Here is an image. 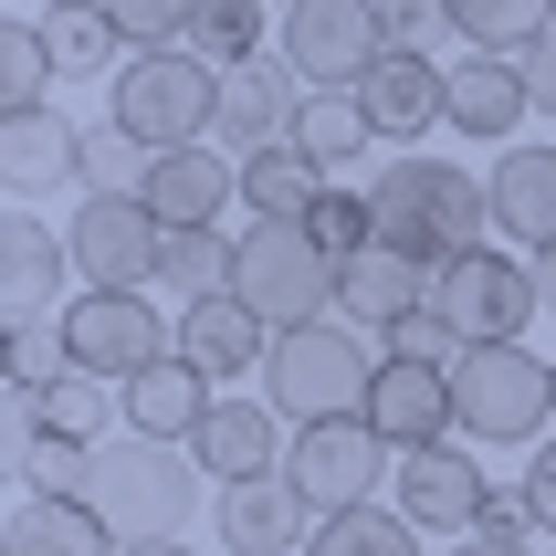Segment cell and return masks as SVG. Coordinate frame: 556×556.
Returning <instances> with one entry per match:
<instances>
[{"instance_id":"obj_1","label":"cell","mask_w":556,"mask_h":556,"mask_svg":"<svg viewBox=\"0 0 556 556\" xmlns=\"http://www.w3.org/2000/svg\"><path fill=\"white\" fill-rule=\"evenodd\" d=\"M378 211V242L389 252H420V263H463V252H494L483 231H494V189L472 179L463 157H389L368 189Z\"/></svg>"},{"instance_id":"obj_2","label":"cell","mask_w":556,"mask_h":556,"mask_svg":"<svg viewBox=\"0 0 556 556\" xmlns=\"http://www.w3.org/2000/svg\"><path fill=\"white\" fill-rule=\"evenodd\" d=\"M85 504H94V526L116 535L126 556L137 546H179L189 515H200V463H189L179 441L116 431L105 452H94V472H85Z\"/></svg>"},{"instance_id":"obj_3","label":"cell","mask_w":556,"mask_h":556,"mask_svg":"<svg viewBox=\"0 0 556 556\" xmlns=\"http://www.w3.org/2000/svg\"><path fill=\"white\" fill-rule=\"evenodd\" d=\"M368 389H378V357L368 337L326 315V326H294L274 337V368H263V400L294 420V431H326V420H368Z\"/></svg>"},{"instance_id":"obj_4","label":"cell","mask_w":556,"mask_h":556,"mask_svg":"<svg viewBox=\"0 0 556 556\" xmlns=\"http://www.w3.org/2000/svg\"><path fill=\"white\" fill-rule=\"evenodd\" d=\"M337 252L315 242L305 220H252L242 231V263H231V294H242L274 337H294V326H326L337 315Z\"/></svg>"},{"instance_id":"obj_5","label":"cell","mask_w":556,"mask_h":556,"mask_svg":"<svg viewBox=\"0 0 556 556\" xmlns=\"http://www.w3.org/2000/svg\"><path fill=\"white\" fill-rule=\"evenodd\" d=\"M452 409H463V441H556V368L535 346H463L452 357Z\"/></svg>"},{"instance_id":"obj_6","label":"cell","mask_w":556,"mask_h":556,"mask_svg":"<svg viewBox=\"0 0 556 556\" xmlns=\"http://www.w3.org/2000/svg\"><path fill=\"white\" fill-rule=\"evenodd\" d=\"M105 94H116V116H105V126H126L148 157L211 148V126H220V74L200 53H137Z\"/></svg>"},{"instance_id":"obj_7","label":"cell","mask_w":556,"mask_h":556,"mask_svg":"<svg viewBox=\"0 0 556 556\" xmlns=\"http://www.w3.org/2000/svg\"><path fill=\"white\" fill-rule=\"evenodd\" d=\"M274 53L294 63L305 94H357L389 63V11L378 0H294L274 22Z\"/></svg>"},{"instance_id":"obj_8","label":"cell","mask_w":556,"mask_h":556,"mask_svg":"<svg viewBox=\"0 0 556 556\" xmlns=\"http://www.w3.org/2000/svg\"><path fill=\"white\" fill-rule=\"evenodd\" d=\"M535 263H504V252H463L431 274V315L452 326V346H526L535 326Z\"/></svg>"},{"instance_id":"obj_9","label":"cell","mask_w":556,"mask_h":556,"mask_svg":"<svg viewBox=\"0 0 556 556\" xmlns=\"http://www.w3.org/2000/svg\"><path fill=\"white\" fill-rule=\"evenodd\" d=\"M63 346H74V368H85V378L137 389L148 368L179 357V326H168L148 294H74V305H63Z\"/></svg>"},{"instance_id":"obj_10","label":"cell","mask_w":556,"mask_h":556,"mask_svg":"<svg viewBox=\"0 0 556 556\" xmlns=\"http://www.w3.org/2000/svg\"><path fill=\"white\" fill-rule=\"evenodd\" d=\"M378 472H400V452H389L368 420H326V431H294V452H283V483H294V504H305L315 526H337V515L378 504Z\"/></svg>"},{"instance_id":"obj_11","label":"cell","mask_w":556,"mask_h":556,"mask_svg":"<svg viewBox=\"0 0 556 556\" xmlns=\"http://www.w3.org/2000/svg\"><path fill=\"white\" fill-rule=\"evenodd\" d=\"M63 242H74V274H85V294H148L157 263H168V231H157L148 200H85Z\"/></svg>"},{"instance_id":"obj_12","label":"cell","mask_w":556,"mask_h":556,"mask_svg":"<svg viewBox=\"0 0 556 556\" xmlns=\"http://www.w3.org/2000/svg\"><path fill=\"white\" fill-rule=\"evenodd\" d=\"M305 105L315 94L294 85V63L283 53H263V63H242V74H220V148L231 157H263V148H294V126H305Z\"/></svg>"},{"instance_id":"obj_13","label":"cell","mask_w":556,"mask_h":556,"mask_svg":"<svg viewBox=\"0 0 556 556\" xmlns=\"http://www.w3.org/2000/svg\"><path fill=\"white\" fill-rule=\"evenodd\" d=\"M368 431L389 441V452H431V441H452V431H463V409H452V368H420V357H378Z\"/></svg>"},{"instance_id":"obj_14","label":"cell","mask_w":556,"mask_h":556,"mask_svg":"<svg viewBox=\"0 0 556 556\" xmlns=\"http://www.w3.org/2000/svg\"><path fill=\"white\" fill-rule=\"evenodd\" d=\"M483 463H463V441H431V452H400V515L420 535H472L483 526Z\"/></svg>"},{"instance_id":"obj_15","label":"cell","mask_w":556,"mask_h":556,"mask_svg":"<svg viewBox=\"0 0 556 556\" xmlns=\"http://www.w3.org/2000/svg\"><path fill=\"white\" fill-rule=\"evenodd\" d=\"M357 105H368V126L378 137H389V148H420V137H431V126H452V63H420V53H389L368 74V85H357Z\"/></svg>"},{"instance_id":"obj_16","label":"cell","mask_w":556,"mask_h":556,"mask_svg":"<svg viewBox=\"0 0 556 556\" xmlns=\"http://www.w3.org/2000/svg\"><path fill=\"white\" fill-rule=\"evenodd\" d=\"M211 535L231 556H283V546H315V515L294 504L283 472H263V483H220L211 494Z\"/></svg>"},{"instance_id":"obj_17","label":"cell","mask_w":556,"mask_h":556,"mask_svg":"<svg viewBox=\"0 0 556 556\" xmlns=\"http://www.w3.org/2000/svg\"><path fill=\"white\" fill-rule=\"evenodd\" d=\"M431 274H441V263H420V252H389V242H378V252H357V263L337 274V315L389 337V326H409V315H431Z\"/></svg>"},{"instance_id":"obj_18","label":"cell","mask_w":556,"mask_h":556,"mask_svg":"<svg viewBox=\"0 0 556 556\" xmlns=\"http://www.w3.org/2000/svg\"><path fill=\"white\" fill-rule=\"evenodd\" d=\"M483 189H494V231L526 252V263L556 252V148H526V137H515V148L483 168Z\"/></svg>"},{"instance_id":"obj_19","label":"cell","mask_w":556,"mask_h":556,"mask_svg":"<svg viewBox=\"0 0 556 556\" xmlns=\"http://www.w3.org/2000/svg\"><path fill=\"white\" fill-rule=\"evenodd\" d=\"M283 409L274 400H220L211 420H200V441H189V463H211V483H263V472H283Z\"/></svg>"},{"instance_id":"obj_20","label":"cell","mask_w":556,"mask_h":556,"mask_svg":"<svg viewBox=\"0 0 556 556\" xmlns=\"http://www.w3.org/2000/svg\"><path fill=\"white\" fill-rule=\"evenodd\" d=\"M179 368H200V378H263V368H274V326H263L242 294L179 305Z\"/></svg>"},{"instance_id":"obj_21","label":"cell","mask_w":556,"mask_h":556,"mask_svg":"<svg viewBox=\"0 0 556 556\" xmlns=\"http://www.w3.org/2000/svg\"><path fill=\"white\" fill-rule=\"evenodd\" d=\"M63 274H74V242H53L42 231V211H11L0 220V305H11V326H53V294H63Z\"/></svg>"},{"instance_id":"obj_22","label":"cell","mask_w":556,"mask_h":556,"mask_svg":"<svg viewBox=\"0 0 556 556\" xmlns=\"http://www.w3.org/2000/svg\"><path fill=\"white\" fill-rule=\"evenodd\" d=\"M74 157H85V126L63 105H31V116H0V179L11 200H42V189H74Z\"/></svg>"},{"instance_id":"obj_23","label":"cell","mask_w":556,"mask_h":556,"mask_svg":"<svg viewBox=\"0 0 556 556\" xmlns=\"http://www.w3.org/2000/svg\"><path fill=\"white\" fill-rule=\"evenodd\" d=\"M157 211V231H211L231 200H242V168H220V148H179V157H157L148 189H137Z\"/></svg>"},{"instance_id":"obj_24","label":"cell","mask_w":556,"mask_h":556,"mask_svg":"<svg viewBox=\"0 0 556 556\" xmlns=\"http://www.w3.org/2000/svg\"><path fill=\"white\" fill-rule=\"evenodd\" d=\"M526 116H535V94H526V74H515L504 53H463V63H452V126H463V137L515 148Z\"/></svg>"},{"instance_id":"obj_25","label":"cell","mask_w":556,"mask_h":556,"mask_svg":"<svg viewBox=\"0 0 556 556\" xmlns=\"http://www.w3.org/2000/svg\"><path fill=\"white\" fill-rule=\"evenodd\" d=\"M211 409H220V400H211V378L168 357V368H148L137 389H126V431H137V441H179V452H189Z\"/></svg>"},{"instance_id":"obj_26","label":"cell","mask_w":556,"mask_h":556,"mask_svg":"<svg viewBox=\"0 0 556 556\" xmlns=\"http://www.w3.org/2000/svg\"><path fill=\"white\" fill-rule=\"evenodd\" d=\"M0 556H126V546L94 526V504H42V494H22V504H11V526H0Z\"/></svg>"},{"instance_id":"obj_27","label":"cell","mask_w":556,"mask_h":556,"mask_svg":"<svg viewBox=\"0 0 556 556\" xmlns=\"http://www.w3.org/2000/svg\"><path fill=\"white\" fill-rule=\"evenodd\" d=\"M116 420H126V389H105V378H63L53 400H31V431L74 441V452H105Z\"/></svg>"},{"instance_id":"obj_28","label":"cell","mask_w":556,"mask_h":556,"mask_svg":"<svg viewBox=\"0 0 556 556\" xmlns=\"http://www.w3.org/2000/svg\"><path fill=\"white\" fill-rule=\"evenodd\" d=\"M242 200H252L263 220H315L326 168H315L305 148H263V157H242Z\"/></svg>"},{"instance_id":"obj_29","label":"cell","mask_w":556,"mask_h":556,"mask_svg":"<svg viewBox=\"0 0 556 556\" xmlns=\"http://www.w3.org/2000/svg\"><path fill=\"white\" fill-rule=\"evenodd\" d=\"M189 53L211 63V74H242V63L274 53V31H263V0H200V22H189Z\"/></svg>"},{"instance_id":"obj_30","label":"cell","mask_w":556,"mask_h":556,"mask_svg":"<svg viewBox=\"0 0 556 556\" xmlns=\"http://www.w3.org/2000/svg\"><path fill=\"white\" fill-rule=\"evenodd\" d=\"M294 148H305L315 168L337 179V168H357V157L378 148V126H368V105H357V94H315V105H305V126H294Z\"/></svg>"},{"instance_id":"obj_31","label":"cell","mask_w":556,"mask_h":556,"mask_svg":"<svg viewBox=\"0 0 556 556\" xmlns=\"http://www.w3.org/2000/svg\"><path fill=\"white\" fill-rule=\"evenodd\" d=\"M452 22H463V42L472 53H526V42H546V22H556V0H452Z\"/></svg>"},{"instance_id":"obj_32","label":"cell","mask_w":556,"mask_h":556,"mask_svg":"<svg viewBox=\"0 0 556 556\" xmlns=\"http://www.w3.org/2000/svg\"><path fill=\"white\" fill-rule=\"evenodd\" d=\"M231 263H242V242H220V231H168L157 283H168V294H189V305H220V294H231Z\"/></svg>"},{"instance_id":"obj_33","label":"cell","mask_w":556,"mask_h":556,"mask_svg":"<svg viewBox=\"0 0 556 556\" xmlns=\"http://www.w3.org/2000/svg\"><path fill=\"white\" fill-rule=\"evenodd\" d=\"M148 168H157V157L137 148L126 126H85V157H74V189H85V200H137V189H148Z\"/></svg>"},{"instance_id":"obj_34","label":"cell","mask_w":556,"mask_h":556,"mask_svg":"<svg viewBox=\"0 0 556 556\" xmlns=\"http://www.w3.org/2000/svg\"><path fill=\"white\" fill-rule=\"evenodd\" d=\"M53 74H63V63H53V31H42V22H0V116H31Z\"/></svg>"},{"instance_id":"obj_35","label":"cell","mask_w":556,"mask_h":556,"mask_svg":"<svg viewBox=\"0 0 556 556\" xmlns=\"http://www.w3.org/2000/svg\"><path fill=\"white\" fill-rule=\"evenodd\" d=\"M305 556H420V526H409L400 504H357V515H337V526H315Z\"/></svg>"},{"instance_id":"obj_36","label":"cell","mask_w":556,"mask_h":556,"mask_svg":"<svg viewBox=\"0 0 556 556\" xmlns=\"http://www.w3.org/2000/svg\"><path fill=\"white\" fill-rule=\"evenodd\" d=\"M63 378H85L74 346H63V315H53V326H11V400L31 409V400H53Z\"/></svg>"},{"instance_id":"obj_37","label":"cell","mask_w":556,"mask_h":556,"mask_svg":"<svg viewBox=\"0 0 556 556\" xmlns=\"http://www.w3.org/2000/svg\"><path fill=\"white\" fill-rule=\"evenodd\" d=\"M42 31H53V63H63V74H105V85L126 74V63H116L126 31L105 22V11H42Z\"/></svg>"},{"instance_id":"obj_38","label":"cell","mask_w":556,"mask_h":556,"mask_svg":"<svg viewBox=\"0 0 556 556\" xmlns=\"http://www.w3.org/2000/svg\"><path fill=\"white\" fill-rule=\"evenodd\" d=\"M105 22H116L137 53H189V22H200V0H105Z\"/></svg>"},{"instance_id":"obj_39","label":"cell","mask_w":556,"mask_h":556,"mask_svg":"<svg viewBox=\"0 0 556 556\" xmlns=\"http://www.w3.org/2000/svg\"><path fill=\"white\" fill-rule=\"evenodd\" d=\"M305 231H315L326 252H337V263H357V252H378V211H368V189H326Z\"/></svg>"},{"instance_id":"obj_40","label":"cell","mask_w":556,"mask_h":556,"mask_svg":"<svg viewBox=\"0 0 556 556\" xmlns=\"http://www.w3.org/2000/svg\"><path fill=\"white\" fill-rule=\"evenodd\" d=\"M378 11H389V53H420V63H441V42H463L452 0H378Z\"/></svg>"},{"instance_id":"obj_41","label":"cell","mask_w":556,"mask_h":556,"mask_svg":"<svg viewBox=\"0 0 556 556\" xmlns=\"http://www.w3.org/2000/svg\"><path fill=\"white\" fill-rule=\"evenodd\" d=\"M472 535H483V546H526V535H535V504L526 494H483V526H472Z\"/></svg>"},{"instance_id":"obj_42","label":"cell","mask_w":556,"mask_h":556,"mask_svg":"<svg viewBox=\"0 0 556 556\" xmlns=\"http://www.w3.org/2000/svg\"><path fill=\"white\" fill-rule=\"evenodd\" d=\"M515 74H526V94H535V105H546V116H556V31H546V42H526V53H515Z\"/></svg>"},{"instance_id":"obj_43","label":"cell","mask_w":556,"mask_h":556,"mask_svg":"<svg viewBox=\"0 0 556 556\" xmlns=\"http://www.w3.org/2000/svg\"><path fill=\"white\" fill-rule=\"evenodd\" d=\"M526 504H535V526L556 535V441H546V452L526 463Z\"/></svg>"},{"instance_id":"obj_44","label":"cell","mask_w":556,"mask_h":556,"mask_svg":"<svg viewBox=\"0 0 556 556\" xmlns=\"http://www.w3.org/2000/svg\"><path fill=\"white\" fill-rule=\"evenodd\" d=\"M452 556H535V546H483V535H463Z\"/></svg>"},{"instance_id":"obj_45","label":"cell","mask_w":556,"mask_h":556,"mask_svg":"<svg viewBox=\"0 0 556 556\" xmlns=\"http://www.w3.org/2000/svg\"><path fill=\"white\" fill-rule=\"evenodd\" d=\"M535 294H546V305H556V252H535Z\"/></svg>"},{"instance_id":"obj_46","label":"cell","mask_w":556,"mask_h":556,"mask_svg":"<svg viewBox=\"0 0 556 556\" xmlns=\"http://www.w3.org/2000/svg\"><path fill=\"white\" fill-rule=\"evenodd\" d=\"M42 11H105V0H42Z\"/></svg>"},{"instance_id":"obj_47","label":"cell","mask_w":556,"mask_h":556,"mask_svg":"<svg viewBox=\"0 0 556 556\" xmlns=\"http://www.w3.org/2000/svg\"><path fill=\"white\" fill-rule=\"evenodd\" d=\"M137 556H189V546H137Z\"/></svg>"},{"instance_id":"obj_48","label":"cell","mask_w":556,"mask_h":556,"mask_svg":"<svg viewBox=\"0 0 556 556\" xmlns=\"http://www.w3.org/2000/svg\"><path fill=\"white\" fill-rule=\"evenodd\" d=\"M274 11H294V0H274Z\"/></svg>"}]
</instances>
